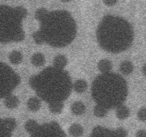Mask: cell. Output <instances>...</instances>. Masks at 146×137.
Masks as SVG:
<instances>
[{
    "mask_svg": "<svg viewBox=\"0 0 146 137\" xmlns=\"http://www.w3.org/2000/svg\"><path fill=\"white\" fill-rule=\"evenodd\" d=\"M47 10L44 7H41L38 9H37L34 14V17L35 19H36L38 21H39L47 12Z\"/></svg>",
    "mask_w": 146,
    "mask_h": 137,
    "instance_id": "24",
    "label": "cell"
},
{
    "mask_svg": "<svg viewBox=\"0 0 146 137\" xmlns=\"http://www.w3.org/2000/svg\"><path fill=\"white\" fill-rule=\"evenodd\" d=\"M17 126V122L13 118H5L1 119L0 137H10L12 132Z\"/></svg>",
    "mask_w": 146,
    "mask_h": 137,
    "instance_id": "9",
    "label": "cell"
},
{
    "mask_svg": "<svg viewBox=\"0 0 146 137\" xmlns=\"http://www.w3.org/2000/svg\"><path fill=\"white\" fill-rule=\"evenodd\" d=\"M9 59L12 64L15 65H19L23 61V55L20 51L14 50L10 53Z\"/></svg>",
    "mask_w": 146,
    "mask_h": 137,
    "instance_id": "17",
    "label": "cell"
},
{
    "mask_svg": "<svg viewBox=\"0 0 146 137\" xmlns=\"http://www.w3.org/2000/svg\"><path fill=\"white\" fill-rule=\"evenodd\" d=\"M107 110L104 107L97 104L94 108V114L98 118H103L106 115Z\"/></svg>",
    "mask_w": 146,
    "mask_h": 137,
    "instance_id": "22",
    "label": "cell"
},
{
    "mask_svg": "<svg viewBox=\"0 0 146 137\" xmlns=\"http://www.w3.org/2000/svg\"><path fill=\"white\" fill-rule=\"evenodd\" d=\"M83 127L78 123H74L70 126L68 129L69 134L73 136H81L83 134Z\"/></svg>",
    "mask_w": 146,
    "mask_h": 137,
    "instance_id": "20",
    "label": "cell"
},
{
    "mask_svg": "<svg viewBox=\"0 0 146 137\" xmlns=\"http://www.w3.org/2000/svg\"><path fill=\"white\" fill-rule=\"evenodd\" d=\"M0 92L1 98L11 94L13 90L19 84L20 78L7 64L1 62L0 67Z\"/></svg>",
    "mask_w": 146,
    "mask_h": 137,
    "instance_id": "7",
    "label": "cell"
},
{
    "mask_svg": "<svg viewBox=\"0 0 146 137\" xmlns=\"http://www.w3.org/2000/svg\"><path fill=\"white\" fill-rule=\"evenodd\" d=\"M19 99L15 95L10 94L4 98L5 106L8 108H15L19 105Z\"/></svg>",
    "mask_w": 146,
    "mask_h": 137,
    "instance_id": "10",
    "label": "cell"
},
{
    "mask_svg": "<svg viewBox=\"0 0 146 137\" xmlns=\"http://www.w3.org/2000/svg\"><path fill=\"white\" fill-rule=\"evenodd\" d=\"M98 68L102 73L110 72L112 68V64L111 61L107 59H103L99 61Z\"/></svg>",
    "mask_w": 146,
    "mask_h": 137,
    "instance_id": "13",
    "label": "cell"
},
{
    "mask_svg": "<svg viewBox=\"0 0 146 137\" xmlns=\"http://www.w3.org/2000/svg\"><path fill=\"white\" fill-rule=\"evenodd\" d=\"M27 106L30 111L36 112L40 108V101L36 97H31L28 99L27 102Z\"/></svg>",
    "mask_w": 146,
    "mask_h": 137,
    "instance_id": "15",
    "label": "cell"
},
{
    "mask_svg": "<svg viewBox=\"0 0 146 137\" xmlns=\"http://www.w3.org/2000/svg\"><path fill=\"white\" fill-rule=\"evenodd\" d=\"M31 62L33 65L36 67L43 66L45 63V58L44 55L41 53H34L31 56Z\"/></svg>",
    "mask_w": 146,
    "mask_h": 137,
    "instance_id": "16",
    "label": "cell"
},
{
    "mask_svg": "<svg viewBox=\"0 0 146 137\" xmlns=\"http://www.w3.org/2000/svg\"><path fill=\"white\" fill-rule=\"evenodd\" d=\"M116 115L119 119H125L130 115V110L128 107L123 104L116 107Z\"/></svg>",
    "mask_w": 146,
    "mask_h": 137,
    "instance_id": "11",
    "label": "cell"
},
{
    "mask_svg": "<svg viewBox=\"0 0 146 137\" xmlns=\"http://www.w3.org/2000/svg\"><path fill=\"white\" fill-rule=\"evenodd\" d=\"M138 119L143 122H146V107L140 108L137 113Z\"/></svg>",
    "mask_w": 146,
    "mask_h": 137,
    "instance_id": "25",
    "label": "cell"
},
{
    "mask_svg": "<svg viewBox=\"0 0 146 137\" xmlns=\"http://www.w3.org/2000/svg\"><path fill=\"white\" fill-rule=\"evenodd\" d=\"M44 43L56 48L70 44L76 35V24L71 14L66 10L48 11L38 21Z\"/></svg>",
    "mask_w": 146,
    "mask_h": 137,
    "instance_id": "3",
    "label": "cell"
},
{
    "mask_svg": "<svg viewBox=\"0 0 146 137\" xmlns=\"http://www.w3.org/2000/svg\"><path fill=\"white\" fill-rule=\"evenodd\" d=\"M72 88L76 92L82 93L87 88V83L86 81L83 79H78L74 83Z\"/></svg>",
    "mask_w": 146,
    "mask_h": 137,
    "instance_id": "19",
    "label": "cell"
},
{
    "mask_svg": "<svg viewBox=\"0 0 146 137\" xmlns=\"http://www.w3.org/2000/svg\"><path fill=\"white\" fill-rule=\"evenodd\" d=\"M29 83L36 95L47 103L63 102L69 96L73 85L67 71L54 66L47 67L31 76Z\"/></svg>",
    "mask_w": 146,
    "mask_h": 137,
    "instance_id": "1",
    "label": "cell"
},
{
    "mask_svg": "<svg viewBox=\"0 0 146 137\" xmlns=\"http://www.w3.org/2000/svg\"><path fill=\"white\" fill-rule=\"evenodd\" d=\"M127 132L123 128L120 127L115 130L97 126L95 127L91 134L92 136H126Z\"/></svg>",
    "mask_w": 146,
    "mask_h": 137,
    "instance_id": "8",
    "label": "cell"
},
{
    "mask_svg": "<svg viewBox=\"0 0 146 137\" xmlns=\"http://www.w3.org/2000/svg\"><path fill=\"white\" fill-rule=\"evenodd\" d=\"M136 136H146V130L141 129L139 130L136 133Z\"/></svg>",
    "mask_w": 146,
    "mask_h": 137,
    "instance_id": "27",
    "label": "cell"
},
{
    "mask_svg": "<svg viewBox=\"0 0 146 137\" xmlns=\"http://www.w3.org/2000/svg\"><path fill=\"white\" fill-rule=\"evenodd\" d=\"M128 95L125 80L120 75L108 72L102 73L94 80L91 95L96 103L107 109L122 104Z\"/></svg>",
    "mask_w": 146,
    "mask_h": 137,
    "instance_id": "4",
    "label": "cell"
},
{
    "mask_svg": "<svg viewBox=\"0 0 146 137\" xmlns=\"http://www.w3.org/2000/svg\"><path fill=\"white\" fill-rule=\"evenodd\" d=\"M32 38H33L34 42L38 45H42L43 43H44L43 39L41 34L39 33V32L38 30L33 33Z\"/></svg>",
    "mask_w": 146,
    "mask_h": 137,
    "instance_id": "23",
    "label": "cell"
},
{
    "mask_svg": "<svg viewBox=\"0 0 146 137\" xmlns=\"http://www.w3.org/2000/svg\"><path fill=\"white\" fill-rule=\"evenodd\" d=\"M64 107L63 102H54L48 103V109L53 114H60Z\"/></svg>",
    "mask_w": 146,
    "mask_h": 137,
    "instance_id": "21",
    "label": "cell"
},
{
    "mask_svg": "<svg viewBox=\"0 0 146 137\" xmlns=\"http://www.w3.org/2000/svg\"><path fill=\"white\" fill-rule=\"evenodd\" d=\"M67 59L66 56L59 54L55 57L53 59V66L59 68V69H64L65 67L67 65Z\"/></svg>",
    "mask_w": 146,
    "mask_h": 137,
    "instance_id": "12",
    "label": "cell"
},
{
    "mask_svg": "<svg viewBox=\"0 0 146 137\" xmlns=\"http://www.w3.org/2000/svg\"><path fill=\"white\" fill-rule=\"evenodd\" d=\"M103 1L105 5L108 6H112L117 3V0H103Z\"/></svg>",
    "mask_w": 146,
    "mask_h": 137,
    "instance_id": "26",
    "label": "cell"
},
{
    "mask_svg": "<svg viewBox=\"0 0 146 137\" xmlns=\"http://www.w3.org/2000/svg\"><path fill=\"white\" fill-rule=\"evenodd\" d=\"M25 128L32 136H66L60 125L55 121L39 124L35 120L29 119L25 123Z\"/></svg>",
    "mask_w": 146,
    "mask_h": 137,
    "instance_id": "6",
    "label": "cell"
},
{
    "mask_svg": "<svg viewBox=\"0 0 146 137\" xmlns=\"http://www.w3.org/2000/svg\"><path fill=\"white\" fill-rule=\"evenodd\" d=\"M71 0H61V1H62L63 2H70Z\"/></svg>",
    "mask_w": 146,
    "mask_h": 137,
    "instance_id": "29",
    "label": "cell"
},
{
    "mask_svg": "<svg viewBox=\"0 0 146 137\" xmlns=\"http://www.w3.org/2000/svg\"><path fill=\"white\" fill-rule=\"evenodd\" d=\"M141 71H142L143 74L145 76H146V63H145V65H144V66L142 67Z\"/></svg>",
    "mask_w": 146,
    "mask_h": 137,
    "instance_id": "28",
    "label": "cell"
},
{
    "mask_svg": "<svg viewBox=\"0 0 146 137\" xmlns=\"http://www.w3.org/2000/svg\"><path fill=\"white\" fill-rule=\"evenodd\" d=\"M27 15L23 6H0V41L2 43L22 41L25 37L23 21Z\"/></svg>",
    "mask_w": 146,
    "mask_h": 137,
    "instance_id": "5",
    "label": "cell"
},
{
    "mask_svg": "<svg viewBox=\"0 0 146 137\" xmlns=\"http://www.w3.org/2000/svg\"><path fill=\"white\" fill-rule=\"evenodd\" d=\"M120 71L124 75L130 74L133 70V65L129 61H123L119 66Z\"/></svg>",
    "mask_w": 146,
    "mask_h": 137,
    "instance_id": "18",
    "label": "cell"
},
{
    "mask_svg": "<svg viewBox=\"0 0 146 137\" xmlns=\"http://www.w3.org/2000/svg\"><path fill=\"white\" fill-rule=\"evenodd\" d=\"M96 35L98 43L103 50L117 54L131 46L134 32L131 25L124 18L107 15L99 23Z\"/></svg>",
    "mask_w": 146,
    "mask_h": 137,
    "instance_id": "2",
    "label": "cell"
},
{
    "mask_svg": "<svg viewBox=\"0 0 146 137\" xmlns=\"http://www.w3.org/2000/svg\"><path fill=\"white\" fill-rule=\"evenodd\" d=\"M71 111L74 115H81L84 113L86 111V106L83 102L76 101L71 104Z\"/></svg>",
    "mask_w": 146,
    "mask_h": 137,
    "instance_id": "14",
    "label": "cell"
}]
</instances>
